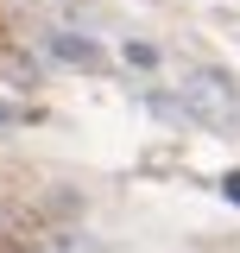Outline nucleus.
I'll return each instance as SVG.
<instances>
[{"mask_svg": "<svg viewBox=\"0 0 240 253\" xmlns=\"http://www.w3.org/2000/svg\"><path fill=\"white\" fill-rule=\"evenodd\" d=\"M177 108H183V114H202L209 126H234V114H240V89H234V76H221L215 63H196V70H183Z\"/></svg>", "mask_w": 240, "mask_h": 253, "instance_id": "f257e3e1", "label": "nucleus"}, {"mask_svg": "<svg viewBox=\"0 0 240 253\" xmlns=\"http://www.w3.org/2000/svg\"><path fill=\"white\" fill-rule=\"evenodd\" d=\"M51 51H57L63 63H82V70L101 63V44H95V38H76V32H57V38H51Z\"/></svg>", "mask_w": 240, "mask_h": 253, "instance_id": "f03ea898", "label": "nucleus"}, {"mask_svg": "<svg viewBox=\"0 0 240 253\" xmlns=\"http://www.w3.org/2000/svg\"><path fill=\"white\" fill-rule=\"evenodd\" d=\"M120 57L133 63V70H158V51H152L146 38H126V44H120Z\"/></svg>", "mask_w": 240, "mask_h": 253, "instance_id": "7ed1b4c3", "label": "nucleus"}, {"mask_svg": "<svg viewBox=\"0 0 240 253\" xmlns=\"http://www.w3.org/2000/svg\"><path fill=\"white\" fill-rule=\"evenodd\" d=\"M221 196H228V203H240V171H228V177H221Z\"/></svg>", "mask_w": 240, "mask_h": 253, "instance_id": "20e7f679", "label": "nucleus"}, {"mask_svg": "<svg viewBox=\"0 0 240 253\" xmlns=\"http://www.w3.org/2000/svg\"><path fill=\"white\" fill-rule=\"evenodd\" d=\"M6 121H13V108H6V101H0V126H6Z\"/></svg>", "mask_w": 240, "mask_h": 253, "instance_id": "39448f33", "label": "nucleus"}]
</instances>
